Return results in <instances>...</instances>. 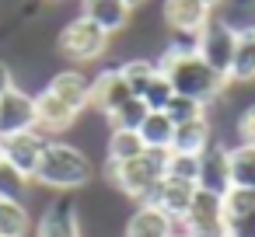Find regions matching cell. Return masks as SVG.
<instances>
[{"instance_id": "obj_1", "label": "cell", "mask_w": 255, "mask_h": 237, "mask_svg": "<svg viewBox=\"0 0 255 237\" xmlns=\"http://www.w3.org/2000/svg\"><path fill=\"white\" fill-rule=\"evenodd\" d=\"M157 70L168 77L171 91L182 94V98H192V101H203L206 108L213 101L224 98L227 91V77H220L217 70H210L192 49H178V46H168L157 60Z\"/></svg>"}, {"instance_id": "obj_2", "label": "cell", "mask_w": 255, "mask_h": 237, "mask_svg": "<svg viewBox=\"0 0 255 237\" xmlns=\"http://www.w3.org/2000/svg\"><path fill=\"white\" fill-rule=\"evenodd\" d=\"M91 178H95V164L81 147H74L67 140H49L32 181H39L42 188H53V192H74V188L91 185Z\"/></svg>"}, {"instance_id": "obj_3", "label": "cell", "mask_w": 255, "mask_h": 237, "mask_svg": "<svg viewBox=\"0 0 255 237\" xmlns=\"http://www.w3.org/2000/svg\"><path fill=\"white\" fill-rule=\"evenodd\" d=\"M164 150H143L140 157H133V160H123V164H105V178H109V185H116L126 199H133V202H150V195H154V188L161 185V178H164Z\"/></svg>"}, {"instance_id": "obj_4", "label": "cell", "mask_w": 255, "mask_h": 237, "mask_svg": "<svg viewBox=\"0 0 255 237\" xmlns=\"http://www.w3.org/2000/svg\"><path fill=\"white\" fill-rule=\"evenodd\" d=\"M234 49H238V28L227 18H210L199 32H196V56L217 70L220 77L231 80V67H234Z\"/></svg>"}, {"instance_id": "obj_5", "label": "cell", "mask_w": 255, "mask_h": 237, "mask_svg": "<svg viewBox=\"0 0 255 237\" xmlns=\"http://www.w3.org/2000/svg\"><path fill=\"white\" fill-rule=\"evenodd\" d=\"M109 32H102L91 18L77 14L74 21L63 25V32L56 35V49L70 60V63H91V60H102L109 53Z\"/></svg>"}, {"instance_id": "obj_6", "label": "cell", "mask_w": 255, "mask_h": 237, "mask_svg": "<svg viewBox=\"0 0 255 237\" xmlns=\"http://www.w3.org/2000/svg\"><path fill=\"white\" fill-rule=\"evenodd\" d=\"M46 143H49V136H42L39 129H25V133H14V136L0 140V157L11 167H18L25 178H35V167L42 160Z\"/></svg>"}, {"instance_id": "obj_7", "label": "cell", "mask_w": 255, "mask_h": 237, "mask_svg": "<svg viewBox=\"0 0 255 237\" xmlns=\"http://www.w3.org/2000/svg\"><path fill=\"white\" fill-rule=\"evenodd\" d=\"M182 223H185V230H189L192 237L224 234V230H227V223H224V199L213 195V192L196 188V199H192V206H189V213H185Z\"/></svg>"}, {"instance_id": "obj_8", "label": "cell", "mask_w": 255, "mask_h": 237, "mask_svg": "<svg viewBox=\"0 0 255 237\" xmlns=\"http://www.w3.org/2000/svg\"><path fill=\"white\" fill-rule=\"evenodd\" d=\"M35 129V94L11 87L7 94H0V140Z\"/></svg>"}, {"instance_id": "obj_9", "label": "cell", "mask_w": 255, "mask_h": 237, "mask_svg": "<svg viewBox=\"0 0 255 237\" xmlns=\"http://www.w3.org/2000/svg\"><path fill=\"white\" fill-rule=\"evenodd\" d=\"M81 119V112H74L67 101H60L53 91H39L35 94V129L42 133V136H60V133H67V129H74V122Z\"/></svg>"}, {"instance_id": "obj_10", "label": "cell", "mask_w": 255, "mask_h": 237, "mask_svg": "<svg viewBox=\"0 0 255 237\" xmlns=\"http://www.w3.org/2000/svg\"><path fill=\"white\" fill-rule=\"evenodd\" d=\"M35 237H81V209H77V202L67 199V195L53 199L39 216Z\"/></svg>"}, {"instance_id": "obj_11", "label": "cell", "mask_w": 255, "mask_h": 237, "mask_svg": "<svg viewBox=\"0 0 255 237\" xmlns=\"http://www.w3.org/2000/svg\"><path fill=\"white\" fill-rule=\"evenodd\" d=\"M129 98H133V91L126 87L119 67H109V70H102V74L91 80V108H98L105 119L116 115Z\"/></svg>"}, {"instance_id": "obj_12", "label": "cell", "mask_w": 255, "mask_h": 237, "mask_svg": "<svg viewBox=\"0 0 255 237\" xmlns=\"http://www.w3.org/2000/svg\"><path fill=\"white\" fill-rule=\"evenodd\" d=\"M196 188L203 192H213V195H224L231 188V167H227V147L220 140H213L203 154H199V178H196Z\"/></svg>"}, {"instance_id": "obj_13", "label": "cell", "mask_w": 255, "mask_h": 237, "mask_svg": "<svg viewBox=\"0 0 255 237\" xmlns=\"http://www.w3.org/2000/svg\"><path fill=\"white\" fill-rule=\"evenodd\" d=\"M46 91H53L60 101H67L74 112H84L91 108V80L88 74H81L77 67H67V70H56L46 84Z\"/></svg>"}, {"instance_id": "obj_14", "label": "cell", "mask_w": 255, "mask_h": 237, "mask_svg": "<svg viewBox=\"0 0 255 237\" xmlns=\"http://www.w3.org/2000/svg\"><path fill=\"white\" fill-rule=\"evenodd\" d=\"M192 199H196V185H192V181L161 178V185L154 188L150 202H143V206H157V209H161V213H168L171 220H185V213H189Z\"/></svg>"}, {"instance_id": "obj_15", "label": "cell", "mask_w": 255, "mask_h": 237, "mask_svg": "<svg viewBox=\"0 0 255 237\" xmlns=\"http://www.w3.org/2000/svg\"><path fill=\"white\" fill-rule=\"evenodd\" d=\"M161 14H164L168 28H175L178 35H196L213 18V11H206L203 4H196V0H164Z\"/></svg>"}, {"instance_id": "obj_16", "label": "cell", "mask_w": 255, "mask_h": 237, "mask_svg": "<svg viewBox=\"0 0 255 237\" xmlns=\"http://www.w3.org/2000/svg\"><path fill=\"white\" fill-rule=\"evenodd\" d=\"M81 14L91 18V21H95L102 32H109V35L123 32V28L129 25V18H133V11L123 4V0H81Z\"/></svg>"}, {"instance_id": "obj_17", "label": "cell", "mask_w": 255, "mask_h": 237, "mask_svg": "<svg viewBox=\"0 0 255 237\" xmlns=\"http://www.w3.org/2000/svg\"><path fill=\"white\" fill-rule=\"evenodd\" d=\"M210 143H213V119H210V112L192 119V122L175 126V136H171V150L175 154H196L199 157Z\"/></svg>"}, {"instance_id": "obj_18", "label": "cell", "mask_w": 255, "mask_h": 237, "mask_svg": "<svg viewBox=\"0 0 255 237\" xmlns=\"http://www.w3.org/2000/svg\"><path fill=\"white\" fill-rule=\"evenodd\" d=\"M171 216L157 206H136L123 227V237H171Z\"/></svg>"}, {"instance_id": "obj_19", "label": "cell", "mask_w": 255, "mask_h": 237, "mask_svg": "<svg viewBox=\"0 0 255 237\" xmlns=\"http://www.w3.org/2000/svg\"><path fill=\"white\" fill-rule=\"evenodd\" d=\"M231 80L234 84H252L255 80V25L238 28V49H234Z\"/></svg>"}, {"instance_id": "obj_20", "label": "cell", "mask_w": 255, "mask_h": 237, "mask_svg": "<svg viewBox=\"0 0 255 237\" xmlns=\"http://www.w3.org/2000/svg\"><path fill=\"white\" fill-rule=\"evenodd\" d=\"M147 147L140 140V133L133 129H112L109 140H105V164H123V160H133L140 157Z\"/></svg>"}, {"instance_id": "obj_21", "label": "cell", "mask_w": 255, "mask_h": 237, "mask_svg": "<svg viewBox=\"0 0 255 237\" xmlns=\"http://www.w3.org/2000/svg\"><path fill=\"white\" fill-rule=\"evenodd\" d=\"M227 167H231V185L255 188V147H248V143L227 147Z\"/></svg>"}, {"instance_id": "obj_22", "label": "cell", "mask_w": 255, "mask_h": 237, "mask_svg": "<svg viewBox=\"0 0 255 237\" xmlns=\"http://www.w3.org/2000/svg\"><path fill=\"white\" fill-rule=\"evenodd\" d=\"M136 133H140V140H143L147 150H164L168 154L171 150V136H175V122L164 112H150Z\"/></svg>"}, {"instance_id": "obj_23", "label": "cell", "mask_w": 255, "mask_h": 237, "mask_svg": "<svg viewBox=\"0 0 255 237\" xmlns=\"http://www.w3.org/2000/svg\"><path fill=\"white\" fill-rule=\"evenodd\" d=\"M32 213L25 202H4L0 199V237H28Z\"/></svg>"}, {"instance_id": "obj_24", "label": "cell", "mask_w": 255, "mask_h": 237, "mask_svg": "<svg viewBox=\"0 0 255 237\" xmlns=\"http://www.w3.org/2000/svg\"><path fill=\"white\" fill-rule=\"evenodd\" d=\"M119 74H123L126 87L133 91V98H140V94L150 87V80L157 77V63H150V60H126V63L119 67Z\"/></svg>"}, {"instance_id": "obj_25", "label": "cell", "mask_w": 255, "mask_h": 237, "mask_svg": "<svg viewBox=\"0 0 255 237\" xmlns=\"http://www.w3.org/2000/svg\"><path fill=\"white\" fill-rule=\"evenodd\" d=\"M28 188H32V178H25L7 160H0V199H4V202H25Z\"/></svg>"}, {"instance_id": "obj_26", "label": "cell", "mask_w": 255, "mask_h": 237, "mask_svg": "<svg viewBox=\"0 0 255 237\" xmlns=\"http://www.w3.org/2000/svg\"><path fill=\"white\" fill-rule=\"evenodd\" d=\"M164 178H178V181H192L196 185V178H199V157L196 154H175V150H168V157H164Z\"/></svg>"}, {"instance_id": "obj_27", "label": "cell", "mask_w": 255, "mask_h": 237, "mask_svg": "<svg viewBox=\"0 0 255 237\" xmlns=\"http://www.w3.org/2000/svg\"><path fill=\"white\" fill-rule=\"evenodd\" d=\"M220 199H224V223H227V220H238V216H248V213L255 209V188H238V185H231Z\"/></svg>"}, {"instance_id": "obj_28", "label": "cell", "mask_w": 255, "mask_h": 237, "mask_svg": "<svg viewBox=\"0 0 255 237\" xmlns=\"http://www.w3.org/2000/svg\"><path fill=\"white\" fill-rule=\"evenodd\" d=\"M147 115H150V108H147L140 98H129L116 115H109V126H112V129H133V133H136Z\"/></svg>"}, {"instance_id": "obj_29", "label": "cell", "mask_w": 255, "mask_h": 237, "mask_svg": "<svg viewBox=\"0 0 255 237\" xmlns=\"http://www.w3.org/2000/svg\"><path fill=\"white\" fill-rule=\"evenodd\" d=\"M171 98H175V91H171V84H168V77H164L161 70H157V77L150 80V87H147V91L140 94V101H143V105H147L150 112H164Z\"/></svg>"}, {"instance_id": "obj_30", "label": "cell", "mask_w": 255, "mask_h": 237, "mask_svg": "<svg viewBox=\"0 0 255 237\" xmlns=\"http://www.w3.org/2000/svg\"><path fill=\"white\" fill-rule=\"evenodd\" d=\"M164 115H168L175 126H182V122H192V119L206 115V105H203V101H192V98H182V94H175V98L168 101Z\"/></svg>"}, {"instance_id": "obj_31", "label": "cell", "mask_w": 255, "mask_h": 237, "mask_svg": "<svg viewBox=\"0 0 255 237\" xmlns=\"http://www.w3.org/2000/svg\"><path fill=\"white\" fill-rule=\"evenodd\" d=\"M238 143L255 147V105H248V108L238 115Z\"/></svg>"}, {"instance_id": "obj_32", "label": "cell", "mask_w": 255, "mask_h": 237, "mask_svg": "<svg viewBox=\"0 0 255 237\" xmlns=\"http://www.w3.org/2000/svg\"><path fill=\"white\" fill-rule=\"evenodd\" d=\"M227 237H255V209L248 216L227 220Z\"/></svg>"}, {"instance_id": "obj_33", "label": "cell", "mask_w": 255, "mask_h": 237, "mask_svg": "<svg viewBox=\"0 0 255 237\" xmlns=\"http://www.w3.org/2000/svg\"><path fill=\"white\" fill-rule=\"evenodd\" d=\"M11 87H18V84H14V70H11V63L0 60V94H7Z\"/></svg>"}, {"instance_id": "obj_34", "label": "cell", "mask_w": 255, "mask_h": 237, "mask_svg": "<svg viewBox=\"0 0 255 237\" xmlns=\"http://www.w3.org/2000/svg\"><path fill=\"white\" fill-rule=\"evenodd\" d=\"M196 4H203L206 11H217V4H220V0H196Z\"/></svg>"}, {"instance_id": "obj_35", "label": "cell", "mask_w": 255, "mask_h": 237, "mask_svg": "<svg viewBox=\"0 0 255 237\" xmlns=\"http://www.w3.org/2000/svg\"><path fill=\"white\" fill-rule=\"evenodd\" d=\"M123 4H126V7H129V11H136V7H140V4H143V0H123Z\"/></svg>"}, {"instance_id": "obj_36", "label": "cell", "mask_w": 255, "mask_h": 237, "mask_svg": "<svg viewBox=\"0 0 255 237\" xmlns=\"http://www.w3.org/2000/svg\"><path fill=\"white\" fill-rule=\"evenodd\" d=\"M210 237H227V230H224V234H210Z\"/></svg>"}, {"instance_id": "obj_37", "label": "cell", "mask_w": 255, "mask_h": 237, "mask_svg": "<svg viewBox=\"0 0 255 237\" xmlns=\"http://www.w3.org/2000/svg\"><path fill=\"white\" fill-rule=\"evenodd\" d=\"M0 160H4V157H0Z\"/></svg>"}]
</instances>
